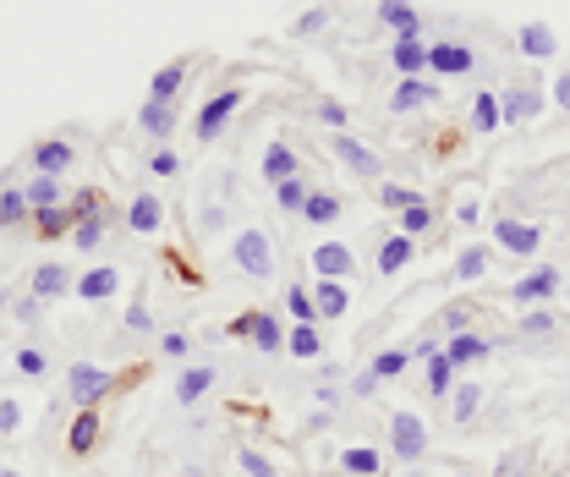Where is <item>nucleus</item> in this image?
Instances as JSON below:
<instances>
[{"mask_svg":"<svg viewBox=\"0 0 570 477\" xmlns=\"http://www.w3.org/2000/svg\"><path fill=\"white\" fill-rule=\"evenodd\" d=\"M439 330H444V335H461V330H472V308H461V302H450V308L439 313Z\"/></svg>","mask_w":570,"mask_h":477,"instance_id":"8fccbe9b","label":"nucleus"},{"mask_svg":"<svg viewBox=\"0 0 570 477\" xmlns=\"http://www.w3.org/2000/svg\"><path fill=\"white\" fill-rule=\"evenodd\" d=\"M0 477H22V473H17V467H0Z\"/></svg>","mask_w":570,"mask_h":477,"instance_id":"338daca9","label":"nucleus"},{"mask_svg":"<svg viewBox=\"0 0 570 477\" xmlns=\"http://www.w3.org/2000/svg\"><path fill=\"white\" fill-rule=\"evenodd\" d=\"M22 193H28V208H56V204H67L71 198L61 176H28V182H22Z\"/></svg>","mask_w":570,"mask_h":477,"instance_id":"e433bc0d","label":"nucleus"},{"mask_svg":"<svg viewBox=\"0 0 570 477\" xmlns=\"http://www.w3.org/2000/svg\"><path fill=\"white\" fill-rule=\"evenodd\" d=\"M330 422H335V411H313V417H307V434H324V428H330Z\"/></svg>","mask_w":570,"mask_h":477,"instance_id":"e2e57ef3","label":"nucleus"},{"mask_svg":"<svg viewBox=\"0 0 570 477\" xmlns=\"http://www.w3.org/2000/svg\"><path fill=\"white\" fill-rule=\"evenodd\" d=\"M71 165H77V143H71V137H39V143L28 148V171H33V176H61V182H67Z\"/></svg>","mask_w":570,"mask_h":477,"instance_id":"1a4fd4ad","label":"nucleus"},{"mask_svg":"<svg viewBox=\"0 0 570 477\" xmlns=\"http://www.w3.org/2000/svg\"><path fill=\"white\" fill-rule=\"evenodd\" d=\"M439 82H428V77H401L395 88H390V110L395 116H412V110H423V105H439Z\"/></svg>","mask_w":570,"mask_h":477,"instance_id":"dca6fc26","label":"nucleus"},{"mask_svg":"<svg viewBox=\"0 0 570 477\" xmlns=\"http://www.w3.org/2000/svg\"><path fill=\"white\" fill-rule=\"evenodd\" d=\"M236 467H242L247 477H281L275 473V461H269L264 450H253V445H236Z\"/></svg>","mask_w":570,"mask_h":477,"instance_id":"a18cd8bd","label":"nucleus"},{"mask_svg":"<svg viewBox=\"0 0 570 477\" xmlns=\"http://www.w3.org/2000/svg\"><path fill=\"white\" fill-rule=\"evenodd\" d=\"M116 390H121V373H110L99 362H71L67 368V401L77 411H99L105 396H116Z\"/></svg>","mask_w":570,"mask_h":477,"instance_id":"f257e3e1","label":"nucleus"},{"mask_svg":"<svg viewBox=\"0 0 570 477\" xmlns=\"http://www.w3.org/2000/svg\"><path fill=\"white\" fill-rule=\"evenodd\" d=\"M489 401V384H472V379H455V390H450V417H455V428L461 422H472L478 411Z\"/></svg>","mask_w":570,"mask_h":477,"instance_id":"473e14b6","label":"nucleus"},{"mask_svg":"<svg viewBox=\"0 0 570 477\" xmlns=\"http://www.w3.org/2000/svg\"><path fill=\"white\" fill-rule=\"evenodd\" d=\"M275 236L264 225H242L236 242H230V264L247 274V280H275Z\"/></svg>","mask_w":570,"mask_h":477,"instance_id":"f03ea898","label":"nucleus"},{"mask_svg":"<svg viewBox=\"0 0 570 477\" xmlns=\"http://www.w3.org/2000/svg\"><path fill=\"white\" fill-rule=\"evenodd\" d=\"M373 22L390 28V39H395V33H423V17H417L412 0H379V6H373Z\"/></svg>","mask_w":570,"mask_h":477,"instance_id":"393cba45","label":"nucleus"},{"mask_svg":"<svg viewBox=\"0 0 570 477\" xmlns=\"http://www.w3.org/2000/svg\"><path fill=\"white\" fill-rule=\"evenodd\" d=\"M406 204H412V187H401V182H379V208L401 214Z\"/></svg>","mask_w":570,"mask_h":477,"instance_id":"3c124183","label":"nucleus"},{"mask_svg":"<svg viewBox=\"0 0 570 477\" xmlns=\"http://www.w3.org/2000/svg\"><path fill=\"white\" fill-rule=\"evenodd\" d=\"M148 171H154L159 182H170V176H181V154H176L170 143H159V148L148 154Z\"/></svg>","mask_w":570,"mask_h":477,"instance_id":"49530a36","label":"nucleus"},{"mask_svg":"<svg viewBox=\"0 0 570 477\" xmlns=\"http://www.w3.org/2000/svg\"><path fill=\"white\" fill-rule=\"evenodd\" d=\"M33 236L39 242H61V236H71V225H77V214H71L67 204H56V208H33Z\"/></svg>","mask_w":570,"mask_h":477,"instance_id":"f704fd0d","label":"nucleus"},{"mask_svg":"<svg viewBox=\"0 0 570 477\" xmlns=\"http://www.w3.org/2000/svg\"><path fill=\"white\" fill-rule=\"evenodd\" d=\"M450 220H455L461 231H472V225L483 220V204H478V193H461V198H455V208H450Z\"/></svg>","mask_w":570,"mask_h":477,"instance_id":"09e8293b","label":"nucleus"},{"mask_svg":"<svg viewBox=\"0 0 570 477\" xmlns=\"http://www.w3.org/2000/svg\"><path fill=\"white\" fill-rule=\"evenodd\" d=\"M395 231H401V236H412V242H428V236L439 231V208L428 204L423 193H412V204L395 214Z\"/></svg>","mask_w":570,"mask_h":477,"instance_id":"6ab92c4d","label":"nucleus"},{"mask_svg":"<svg viewBox=\"0 0 570 477\" xmlns=\"http://www.w3.org/2000/svg\"><path fill=\"white\" fill-rule=\"evenodd\" d=\"M99 439H105V417L99 411H77L67 428V456H94Z\"/></svg>","mask_w":570,"mask_h":477,"instance_id":"b1692460","label":"nucleus"},{"mask_svg":"<svg viewBox=\"0 0 570 477\" xmlns=\"http://www.w3.org/2000/svg\"><path fill=\"white\" fill-rule=\"evenodd\" d=\"M549 296H560V270H554V264H538V270H527L510 285V302H515V308H538V302H549Z\"/></svg>","mask_w":570,"mask_h":477,"instance_id":"f8f14e48","label":"nucleus"},{"mask_svg":"<svg viewBox=\"0 0 570 477\" xmlns=\"http://www.w3.org/2000/svg\"><path fill=\"white\" fill-rule=\"evenodd\" d=\"M11 319H17V324H39V319H45V302L28 291V296H17V302H11Z\"/></svg>","mask_w":570,"mask_h":477,"instance_id":"864d4df0","label":"nucleus"},{"mask_svg":"<svg viewBox=\"0 0 570 477\" xmlns=\"http://www.w3.org/2000/svg\"><path fill=\"white\" fill-rule=\"evenodd\" d=\"M341 214H346V198H341V193H324V187H313V198L302 208V220H307L313 231H330Z\"/></svg>","mask_w":570,"mask_h":477,"instance_id":"72a5a7b5","label":"nucleus"},{"mask_svg":"<svg viewBox=\"0 0 570 477\" xmlns=\"http://www.w3.org/2000/svg\"><path fill=\"white\" fill-rule=\"evenodd\" d=\"M494 477H538V473H527V467H521V456H515V461H499Z\"/></svg>","mask_w":570,"mask_h":477,"instance_id":"0e129e2a","label":"nucleus"},{"mask_svg":"<svg viewBox=\"0 0 570 477\" xmlns=\"http://www.w3.org/2000/svg\"><path fill=\"white\" fill-rule=\"evenodd\" d=\"M472 67H478L472 45H461V39H428V77H466Z\"/></svg>","mask_w":570,"mask_h":477,"instance_id":"9b49d317","label":"nucleus"},{"mask_svg":"<svg viewBox=\"0 0 570 477\" xmlns=\"http://www.w3.org/2000/svg\"><path fill=\"white\" fill-rule=\"evenodd\" d=\"M204 231H225V208H209V214H204Z\"/></svg>","mask_w":570,"mask_h":477,"instance_id":"69168bd1","label":"nucleus"},{"mask_svg":"<svg viewBox=\"0 0 570 477\" xmlns=\"http://www.w3.org/2000/svg\"><path fill=\"white\" fill-rule=\"evenodd\" d=\"M554 105H560V110L570 116V67L560 71V82H554Z\"/></svg>","mask_w":570,"mask_h":477,"instance_id":"680f3d73","label":"nucleus"},{"mask_svg":"<svg viewBox=\"0 0 570 477\" xmlns=\"http://www.w3.org/2000/svg\"><path fill=\"white\" fill-rule=\"evenodd\" d=\"M335 467L346 477H384V450H379V445H346V450L335 456Z\"/></svg>","mask_w":570,"mask_h":477,"instance_id":"c85d7f7f","label":"nucleus"},{"mask_svg":"<svg viewBox=\"0 0 570 477\" xmlns=\"http://www.w3.org/2000/svg\"><path fill=\"white\" fill-rule=\"evenodd\" d=\"M330 154H335L352 176H362V182H379V176H384V159L352 133H330Z\"/></svg>","mask_w":570,"mask_h":477,"instance_id":"9d476101","label":"nucleus"},{"mask_svg":"<svg viewBox=\"0 0 570 477\" xmlns=\"http://www.w3.org/2000/svg\"><path fill=\"white\" fill-rule=\"evenodd\" d=\"M307 198H313V176H307V171H296L291 182H281V187H275V204H281V214H296V220H302Z\"/></svg>","mask_w":570,"mask_h":477,"instance_id":"ea45409f","label":"nucleus"},{"mask_svg":"<svg viewBox=\"0 0 570 477\" xmlns=\"http://www.w3.org/2000/svg\"><path fill=\"white\" fill-rule=\"evenodd\" d=\"M127 231H132V236H159V231H165V204H159V193H138V198L127 204Z\"/></svg>","mask_w":570,"mask_h":477,"instance_id":"5701e85b","label":"nucleus"},{"mask_svg":"<svg viewBox=\"0 0 570 477\" xmlns=\"http://www.w3.org/2000/svg\"><path fill=\"white\" fill-rule=\"evenodd\" d=\"M296 171H302V154H296L285 137H275V143L264 148V159H258V176H264L269 187H281V182H291Z\"/></svg>","mask_w":570,"mask_h":477,"instance_id":"aec40b11","label":"nucleus"},{"mask_svg":"<svg viewBox=\"0 0 570 477\" xmlns=\"http://www.w3.org/2000/svg\"><path fill=\"white\" fill-rule=\"evenodd\" d=\"M313 116H318V127H324V133H352V110H346L341 99H318V105H313Z\"/></svg>","mask_w":570,"mask_h":477,"instance_id":"37998d69","label":"nucleus"},{"mask_svg":"<svg viewBox=\"0 0 570 477\" xmlns=\"http://www.w3.org/2000/svg\"><path fill=\"white\" fill-rule=\"evenodd\" d=\"M71 285H77V274H71L67 264H56V259H45L39 270L28 274V291H33L39 302H67Z\"/></svg>","mask_w":570,"mask_h":477,"instance_id":"f3484780","label":"nucleus"},{"mask_svg":"<svg viewBox=\"0 0 570 477\" xmlns=\"http://www.w3.org/2000/svg\"><path fill=\"white\" fill-rule=\"evenodd\" d=\"M22 428V407L11 396H0V434H17Z\"/></svg>","mask_w":570,"mask_h":477,"instance_id":"052dcab7","label":"nucleus"},{"mask_svg":"<svg viewBox=\"0 0 570 477\" xmlns=\"http://www.w3.org/2000/svg\"><path fill=\"white\" fill-rule=\"evenodd\" d=\"M77 302H88V308H99V302H110L116 291H121V270L116 264H88V270L77 274Z\"/></svg>","mask_w":570,"mask_h":477,"instance_id":"4468645a","label":"nucleus"},{"mask_svg":"<svg viewBox=\"0 0 570 477\" xmlns=\"http://www.w3.org/2000/svg\"><path fill=\"white\" fill-rule=\"evenodd\" d=\"M373 259H379L373 270L384 274V280H395V274H406V270H412V259H417V242L395 231V236H384V242H379V253H373Z\"/></svg>","mask_w":570,"mask_h":477,"instance_id":"412c9836","label":"nucleus"},{"mask_svg":"<svg viewBox=\"0 0 570 477\" xmlns=\"http://www.w3.org/2000/svg\"><path fill=\"white\" fill-rule=\"evenodd\" d=\"M455 379H461V373H455V368L444 362V351H433V357L423 362V384H428V396H433V401H450Z\"/></svg>","mask_w":570,"mask_h":477,"instance_id":"58836bf2","label":"nucleus"},{"mask_svg":"<svg viewBox=\"0 0 570 477\" xmlns=\"http://www.w3.org/2000/svg\"><path fill=\"white\" fill-rule=\"evenodd\" d=\"M11 362H17V373H22V379H45V368H50V357H45L39 345H17V357H11Z\"/></svg>","mask_w":570,"mask_h":477,"instance_id":"de8ad7c7","label":"nucleus"},{"mask_svg":"<svg viewBox=\"0 0 570 477\" xmlns=\"http://www.w3.org/2000/svg\"><path fill=\"white\" fill-rule=\"evenodd\" d=\"M330 28V6H313V11H302V22H296V33H324Z\"/></svg>","mask_w":570,"mask_h":477,"instance_id":"4d7b16f0","label":"nucleus"},{"mask_svg":"<svg viewBox=\"0 0 570 477\" xmlns=\"http://www.w3.org/2000/svg\"><path fill=\"white\" fill-rule=\"evenodd\" d=\"M121 324H127V330H132V335H154V313H148V302H132V308H127V319H121Z\"/></svg>","mask_w":570,"mask_h":477,"instance_id":"5fc2aeb1","label":"nucleus"},{"mask_svg":"<svg viewBox=\"0 0 570 477\" xmlns=\"http://www.w3.org/2000/svg\"><path fill=\"white\" fill-rule=\"evenodd\" d=\"M187 71H193V61H170V67H159L154 77H148V99L176 105V99H181V88H187Z\"/></svg>","mask_w":570,"mask_h":477,"instance_id":"c756f323","label":"nucleus"},{"mask_svg":"<svg viewBox=\"0 0 570 477\" xmlns=\"http://www.w3.org/2000/svg\"><path fill=\"white\" fill-rule=\"evenodd\" d=\"M307 264H313V280H352L356 274V253L346 247V242H318L313 253H307Z\"/></svg>","mask_w":570,"mask_h":477,"instance_id":"ddd939ff","label":"nucleus"},{"mask_svg":"<svg viewBox=\"0 0 570 477\" xmlns=\"http://www.w3.org/2000/svg\"><path fill=\"white\" fill-rule=\"evenodd\" d=\"M138 133L159 148V143H170V133H176V105H159V99H142L138 110Z\"/></svg>","mask_w":570,"mask_h":477,"instance_id":"bb28decb","label":"nucleus"},{"mask_svg":"<svg viewBox=\"0 0 570 477\" xmlns=\"http://www.w3.org/2000/svg\"><path fill=\"white\" fill-rule=\"evenodd\" d=\"M285 357L318 362V357H324V324H291V330H285Z\"/></svg>","mask_w":570,"mask_h":477,"instance_id":"7c9ffc66","label":"nucleus"},{"mask_svg":"<svg viewBox=\"0 0 570 477\" xmlns=\"http://www.w3.org/2000/svg\"><path fill=\"white\" fill-rule=\"evenodd\" d=\"M494 335H483V330H461V335H444V362L455 368V373H466V368H478V362H489L494 357Z\"/></svg>","mask_w":570,"mask_h":477,"instance_id":"6e6552de","label":"nucleus"},{"mask_svg":"<svg viewBox=\"0 0 570 477\" xmlns=\"http://www.w3.org/2000/svg\"><path fill=\"white\" fill-rule=\"evenodd\" d=\"M242 105H247V94H242V88H219V94H209V99H204V110H198V127H193L198 143H214V137L230 127V116H236Z\"/></svg>","mask_w":570,"mask_h":477,"instance_id":"0eeeda50","label":"nucleus"},{"mask_svg":"<svg viewBox=\"0 0 570 477\" xmlns=\"http://www.w3.org/2000/svg\"><path fill=\"white\" fill-rule=\"evenodd\" d=\"M554 324H560V319H554L549 308H527V313H521V335H527V341H543V335H554Z\"/></svg>","mask_w":570,"mask_h":477,"instance_id":"c03bdc74","label":"nucleus"},{"mask_svg":"<svg viewBox=\"0 0 570 477\" xmlns=\"http://www.w3.org/2000/svg\"><path fill=\"white\" fill-rule=\"evenodd\" d=\"M285 313H291V324H318V308H313V285L307 280L285 285Z\"/></svg>","mask_w":570,"mask_h":477,"instance_id":"a19ab883","label":"nucleus"},{"mask_svg":"<svg viewBox=\"0 0 570 477\" xmlns=\"http://www.w3.org/2000/svg\"><path fill=\"white\" fill-rule=\"evenodd\" d=\"M543 88L538 82H504L499 94V127H527L532 116H543Z\"/></svg>","mask_w":570,"mask_h":477,"instance_id":"423d86ee","label":"nucleus"},{"mask_svg":"<svg viewBox=\"0 0 570 477\" xmlns=\"http://www.w3.org/2000/svg\"><path fill=\"white\" fill-rule=\"evenodd\" d=\"M489 264H494V253H489V247H461V253H455V264H450V280H455V285H472V280H483V274H489Z\"/></svg>","mask_w":570,"mask_h":477,"instance_id":"4c0bfd02","label":"nucleus"},{"mask_svg":"<svg viewBox=\"0 0 570 477\" xmlns=\"http://www.w3.org/2000/svg\"><path fill=\"white\" fill-rule=\"evenodd\" d=\"M466 127L478 137H489V133H499V94L494 88H478L472 94V110H466Z\"/></svg>","mask_w":570,"mask_h":477,"instance_id":"c9c22d12","label":"nucleus"},{"mask_svg":"<svg viewBox=\"0 0 570 477\" xmlns=\"http://www.w3.org/2000/svg\"><path fill=\"white\" fill-rule=\"evenodd\" d=\"M28 220H33V208H28V193H22V176H0V231H17Z\"/></svg>","mask_w":570,"mask_h":477,"instance_id":"a878e982","label":"nucleus"},{"mask_svg":"<svg viewBox=\"0 0 570 477\" xmlns=\"http://www.w3.org/2000/svg\"><path fill=\"white\" fill-rule=\"evenodd\" d=\"M367 368H373V379H379V384H390V379H401V373L412 368V351H406V345H384Z\"/></svg>","mask_w":570,"mask_h":477,"instance_id":"79ce46f5","label":"nucleus"},{"mask_svg":"<svg viewBox=\"0 0 570 477\" xmlns=\"http://www.w3.org/2000/svg\"><path fill=\"white\" fill-rule=\"evenodd\" d=\"M515 50H521L527 61H549V56L560 50V39H554V28H549V22H527V28L515 33Z\"/></svg>","mask_w":570,"mask_h":477,"instance_id":"2f4dec72","label":"nucleus"},{"mask_svg":"<svg viewBox=\"0 0 570 477\" xmlns=\"http://www.w3.org/2000/svg\"><path fill=\"white\" fill-rule=\"evenodd\" d=\"M159 357H170V362H187V357H193V341H187L181 330H165V335H159Z\"/></svg>","mask_w":570,"mask_h":477,"instance_id":"603ef678","label":"nucleus"},{"mask_svg":"<svg viewBox=\"0 0 570 477\" xmlns=\"http://www.w3.org/2000/svg\"><path fill=\"white\" fill-rule=\"evenodd\" d=\"M214 379H219V373H214L209 362H187L181 379H176V407H198V401H209Z\"/></svg>","mask_w":570,"mask_h":477,"instance_id":"4be33fe9","label":"nucleus"},{"mask_svg":"<svg viewBox=\"0 0 570 477\" xmlns=\"http://www.w3.org/2000/svg\"><path fill=\"white\" fill-rule=\"evenodd\" d=\"M313 401H318L324 411H341L346 407V390H341V384H318V390H313Z\"/></svg>","mask_w":570,"mask_h":477,"instance_id":"13d9d810","label":"nucleus"},{"mask_svg":"<svg viewBox=\"0 0 570 477\" xmlns=\"http://www.w3.org/2000/svg\"><path fill=\"white\" fill-rule=\"evenodd\" d=\"M313 308H318V324H341L352 313L346 280H313Z\"/></svg>","mask_w":570,"mask_h":477,"instance_id":"a211bd4d","label":"nucleus"},{"mask_svg":"<svg viewBox=\"0 0 570 477\" xmlns=\"http://www.w3.org/2000/svg\"><path fill=\"white\" fill-rule=\"evenodd\" d=\"M225 335H230V341H247L253 351H264V357L285 351V324L269 313V308H247V313H236V319L225 324Z\"/></svg>","mask_w":570,"mask_h":477,"instance_id":"7ed1b4c3","label":"nucleus"},{"mask_svg":"<svg viewBox=\"0 0 570 477\" xmlns=\"http://www.w3.org/2000/svg\"><path fill=\"white\" fill-rule=\"evenodd\" d=\"M390 456L412 467L428 456V422L417 411H390Z\"/></svg>","mask_w":570,"mask_h":477,"instance_id":"39448f33","label":"nucleus"},{"mask_svg":"<svg viewBox=\"0 0 570 477\" xmlns=\"http://www.w3.org/2000/svg\"><path fill=\"white\" fill-rule=\"evenodd\" d=\"M494 247L510 253V259H538V253H543V225H532V220H521V214H499Z\"/></svg>","mask_w":570,"mask_h":477,"instance_id":"20e7f679","label":"nucleus"},{"mask_svg":"<svg viewBox=\"0 0 570 477\" xmlns=\"http://www.w3.org/2000/svg\"><path fill=\"white\" fill-rule=\"evenodd\" d=\"M346 396H352V401H367V396H379V379H373V368H362V373H356Z\"/></svg>","mask_w":570,"mask_h":477,"instance_id":"bf43d9fd","label":"nucleus"},{"mask_svg":"<svg viewBox=\"0 0 570 477\" xmlns=\"http://www.w3.org/2000/svg\"><path fill=\"white\" fill-rule=\"evenodd\" d=\"M390 67H395V77H428L423 33H395V39H390Z\"/></svg>","mask_w":570,"mask_h":477,"instance_id":"2eb2a0df","label":"nucleus"},{"mask_svg":"<svg viewBox=\"0 0 570 477\" xmlns=\"http://www.w3.org/2000/svg\"><path fill=\"white\" fill-rule=\"evenodd\" d=\"M105 236H110V208H94V214H82L77 225H71V247L77 253H99L105 247Z\"/></svg>","mask_w":570,"mask_h":477,"instance_id":"cd10ccee","label":"nucleus"},{"mask_svg":"<svg viewBox=\"0 0 570 477\" xmlns=\"http://www.w3.org/2000/svg\"><path fill=\"white\" fill-rule=\"evenodd\" d=\"M67 208L82 220V214H94V208H105V198H99V187H82V193H71Z\"/></svg>","mask_w":570,"mask_h":477,"instance_id":"6e6d98bb","label":"nucleus"}]
</instances>
